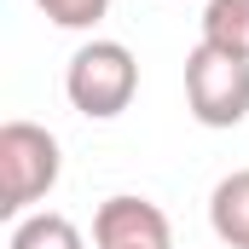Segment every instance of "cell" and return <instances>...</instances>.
Instances as JSON below:
<instances>
[{"label": "cell", "mask_w": 249, "mask_h": 249, "mask_svg": "<svg viewBox=\"0 0 249 249\" xmlns=\"http://www.w3.org/2000/svg\"><path fill=\"white\" fill-rule=\"evenodd\" d=\"M6 249H87V238H81V226H75L70 214L41 209V214L12 220V238H6Z\"/></svg>", "instance_id": "8992f818"}, {"label": "cell", "mask_w": 249, "mask_h": 249, "mask_svg": "<svg viewBox=\"0 0 249 249\" xmlns=\"http://www.w3.org/2000/svg\"><path fill=\"white\" fill-rule=\"evenodd\" d=\"M35 6H41V18L58 23V29H93V23L110 12V0H35Z\"/></svg>", "instance_id": "ba28073f"}, {"label": "cell", "mask_w": 249, "mask_h": 249, "mask_svg": "<svg viewBox=\"0 0 249 249\" xmlns=\"http://www.w3.org/2000/svg\"><path fill=\"white\" fill-rule=\"evenodd\" d=\"M209 226L226 249H249V168L226 174L209 191Z\"/></svg>", "instance_id": "5b68a950"}, {"label": "cell", "mask_w": 249, "mask_h": 249, "mask_svg": "<svg viewBox=\"0 0 249 249\" xmlns=\"http://www.w3.org/2000/svg\"><path fill=\"white\" fill-rule=\"evenodd\" d=\"M139 93V58L122 41H87L75 47V58L64 70V99L87 116V122H110L122 116Z\"/></svg>", "instance_id": "7a4b0ae2"}, {"label": "cell", "mask_w": 249, "mask_h": 249, "mask_svg": "<svg viewBox=\"0 0 249 249\" xmlns=\"http://www.w3.org/2000/svg\"><path fill=\"white\" fill-rule=\"evenodd\" d=\"M64 174V151L41 122H6L0 127V214L23 220L29 203H41Z\"/></svg>", "instance_id": "6da1fadb"}, {"label": "cell", "mask_w": 249, "mask_h": 249, "mask_svg": "<svg viewBox=\"0 0 249 249\" xmlns=\"http://www.w3.org/2000/svg\"><path fill=\"white\" fill-rule=\"evenodd\" d=\"M93 249H174V226L151 197H105L93 214Z\"/></svg>", "instance_id": "277c9868"}, {"label": "cell", "mask_w": 249, "mask_h": 249, "mask_svg": "<svg viewBox=\"0 0 249 249\" xmlns=\"http://www.w3.org/2000/svg\"><path fill=\"white\" fill-rule=\"evenodd\" d=\"M186 105L203 127H238L249 116V58L197 41L186 53Z\"/></svg>", "instance_id": "3957f363"}, {"label": "cell", "mask_w": 249, "mask_h": 249, "mask_svg": "<svg viewBox=\"0 0 249 249\" xmlns=\"http://www.w3.org/2000/svg\"><path fill=\"white\" fill-rule=\"evenodd\" d=\"M203 41L232 53V58H249V0H209L203 6Z\"/></svg>", "instance_id": "52a82bcc"}]
</instances>
